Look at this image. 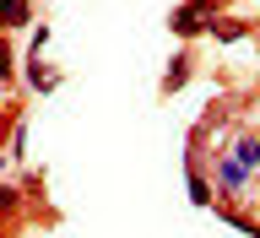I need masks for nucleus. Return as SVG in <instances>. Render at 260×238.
<instances>
[{"label":"nucleus","instance_id":"obj_2","mask_svg":"<svg viewBox=\"0 0 260 238\" xmlns=\"http://www.w3.org/2000/svg\"><path fill=\"white\" fill-rule=\"evenodd\" d=\"M27 22H32V0H0V32L27 27Z\"/></svg>","mask_w":260,"mask_h":238},{"label":"nucleus","instance_id":"obj_4","mask_svg":"<svg viewBox=\"0 0 260 238\" xmlns=\"http://www.w3.org/2000/svg\"><path fill=\"white\" fill-rule=\"evenodd\" d=\"M6 76H11V49L0 44V81H6Z\"/></svg>","mask_w":260,"mask_h":238},{"label":"nucleus","instance_id":"obj_5","mask_svg":"<svg viewBox=\"0 0 260 238\" xmlns=\"http://www.w3.org/2000/svg\"><path fill=\"white\" fill-rule=\"evenodd\" d=\"M11 206H16V195H11V190H0V211H11Z\"/></svg>","mask_w":260,"mask_h":238},{"label":"nucleus","instance_id":"obj_1","mask_svg":"<svg viewBox=\"0 0 260 238\" xmlns=\"http://www.w3.org/2000/svg\"><path fill=\"white\" fill-rule=\"evenodd\" d=\"M211 184H217L222 200H244V195H249V168H244L233 152H217V157H211Z\"/></svg>","mask_w":260,"mask_h":238},{"label":"nucleus","instance_id":"obj_3","mask_svg":"<svg viewBox=\"0 0 260 238\" xmlns=\"http://www.w3.org/2000/svg\"><path fill=\"white\" fill-rule=\"evenodd\" d=\"M233 157L255 174V168H260V141H255V135H239V141H233Z\"/></svg>","mask_w":260,"mask_h":238}]
</instances>
